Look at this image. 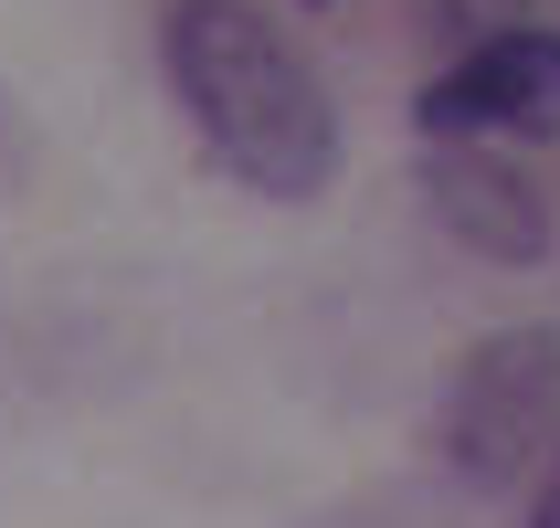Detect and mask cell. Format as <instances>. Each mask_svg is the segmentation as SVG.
<instances>
[{"label": "cell", "instance_id": "7a4b0ae2", "mask_svg": "<svg viewBox=\"0 0 560 528\" xmlns=\"http://www.w3.org/2000/svg\"><path fill=\"white\" fill-rule=\"evenodd\" d=\"M550 444H560V339L550 328H508L444 391V455L476 486H508V476H539Z\"/></svg>", "mask_w": 560, "mask_h": 528}, {"label": "cell", "instance_id": "6da1fadb", "mask_svg": "<svg viewBox=\"0 0 560 528\" xmlns=\"http://www.w3.org/2000/svg\"><path fill=\"white\" fill-rule=\"evenodd\" d=\"M159 63L201 149L265 201H317L339 180V106L317 85V63L285 43L254 0H170Z\"/></svg>", "mask_w": 560, "mask_h": 528}, {"label": "cell", "instance_id": "3957f363", "mask_svg": "<svg viewBox=\"0 0 560 528\" xmlns=\"http://www.w3.org/2000/svg\"><path fill=\"white\" fill-rule=\"evenodd\" d=\"M423 127L434 138H560V32L550 22H498L476 32L455 74L423 95Z\"/></svg>", "mask_w": 560, "mask_h": 528}, {"label": "cell", "instance_id": "277c9868", "mask_svg": "<svg viewBox=\"0 0 560 528\" xmlns=\"http://www.w3.org/2000/svg\"><path fill=\"white\" fill-rule=\"evenodd\" d=\"M434 212L455 222V244H476L487 265H539V254H550V201H539L508 159L444 149L434 159Z\"/></svg>", "mask_w": 560, "mask_h": 528}, {"label": "cell", "instance_id": "5b68a950", "mask_svg": "<svg viewBox=\"0 0 560 528\" xmlns=\"http://www.w3.org/2000/svg\"><path fill=\"white\" fill-rule=\"evenodd\" d=\"M529 528H560V444L539 455V476H529Z\"/></svg>", "mask_w": 560, "mask_h": 528}]
</instances>
